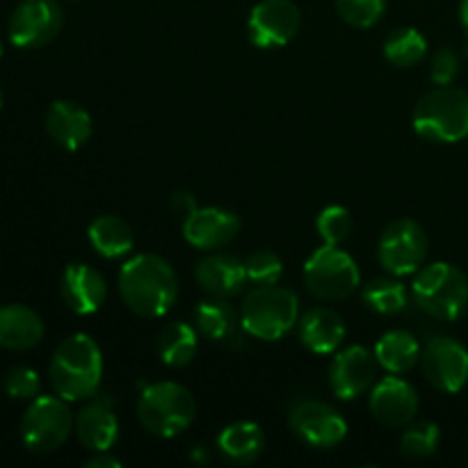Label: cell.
Masks as SVG:
<instances>
[{"instance_id":"1","label":"cell","mask_w":468,"mask_h":468,"mask_svg":"<svg viewBox=\"0 0 468 468\" xmlns=\"http://www.w3.org/2000/svg\"><path fill=\"white\" fill-rule=\"evenodd\" d=\"M119 295L140 318H163L178 297V277L158 254H137L119 270Z\"/></svg>"},{"instance_id":"2","label":"cell","mask_w":468,"mask_h":468,"mask_svg":"<svg viewBox=\"0 0 468 468\" xmlns=\"http://www.w3.org/2000/svg\"><path fill=\"white\" fill-rule=\"evenodd\" d=\"M48 378L53 391L67 402L94 398L103 379V355L94 338L87 334L64 338L53 352Z\"/></svg>"},{"instance_id":"3","label":"cell","mask_w":468,"mask_h":468,"mask_svg":"<svg viewBox=\"0 0 468 468\" xmlns=\"http://www.w3.org/2000/svg\"><path fill=\"white\" fill-rule=\"evenodd\" d=\"M411 297L420 311L441 323H455L468 309V279L455 265L437 261L419 270Z\"/></svg>"},{"instance_id":"4","label":"cell","mask_w":468,"mask_h":468,"mask_svg":"<svg viewBox=\"0 0 468 468\" xmlns=\"http://www.w3.org/2000/svg\"><path fill=\"white\" fill-rule=\"evenodd\" d=\"M411 126L423 140L455 144L468 137V91L460 87H437L416 103Z\"/></svg>"},{"instance_id":"5","label":"cell","mask_w":468,"mask_h":468,"mask_svg":"<svg viewBox=\"0 0 468 468\" xmlns=\"http://www.w3.org/2000/svg\"><path fill=\"white\" fill-rule=\"evenodd\" d=\"M195 396L178 382L149 384L137 398V419L154 437H178L195 423Z\"/></svg>"},{"instance_id":"6","label":"cell","mask_w":468,"mask_h":468,"mask_svg":"<svg viewBox=\"0 0 468 468\" xmlns=\"http://www.w3.org/2000/svg\"><path fill=\"white\" fill-rule=\"evenodd\" d=\"M300 320V300L282 286H254L240 306V323L250 336L272 343L286 336Z\"/></svg>"},{"instance_id":"7","label":"cell","mask_w":468,"mask_h":468,"mask_svg":"<svg viewBox=\"0 0 468 468\" xmlns=\"http://www.w3.org/2000/svg\"><path fill=\"white\" fill-rule=\"evenodd\" d=\"M304 283L318 300L341 302L359 288V265L341 247L323 245L304 263Z\"/></svg>"},{"instance_id":"8","label":"cell","mask_w":468,"mask_h":468,"mask_svg":"<svg viewBox=\"0 0 468 468\" xmlns=\"http://www.w3.org/2000/svg\"><path fill=\"white\" fill-rule=\"evenodd\" d=\"M73 419L69 402L55 396H37L30 400L26 414L21 419V439L26 448L37 455L58 451L71 434Z\"/></svg>"},{"instance_id":"9","label":"cell","mask_w":468,"mask_h":468,"mask_svg":"<svg viewBox=\"0 0 468 468\" xmlns=\"http://www.w3.org/2000/svg\"><path fill=\"white\" fill-rule=\"evenodd\" d=\"M378 256L382 268L393 277L419 272L428 256V236L423 227L410 218L391 222L379 238Z\"/></svg>"},{"instance_id":"10","label":"cell","mask_w":468,"mask_h":468,"mask_svg":"<svg viewBox=\"0 0 468 468\" xmlns=\"http://www.w3.org/2000/svg\"><path fill=\"white\" fill-rule=\"evenodd\" d=\"M292 434L315 451H329L346 441L347 420L332 405L315 398L295 402L288 414Z\"/></svg>"},{"instance_id":"11","label":"cell","mask_w":468,"mask_h":468,"mask_svg":"<svg viewBox=\"0 0 468 468\" xmlns=\"http://www.w3.org/2000/svg\"><path fill=\"white\" fill-rule=\"evenodd\" d=\"M64 23L58 0H21L9 16V41L18 48H41L59 35Z\"/></svg>"},{"instance_id":"12","label":"cell","mask_w":468,"mask_h":468,"mask_svg":"<svg viewBox=\"0 0 468 468\" xmlns=\"http://www.w3.org/2000/svg\"><path fill=\"white\" fill-rule=\"evenodd\" d=\"M302 26V14L292 0H261L247 18V37L261 50L291 44Z\"/></svg>"},{"instance_id":"13","label":"cell","mask_w":468,"mask_h":468,"mask_svg":"<svg viewBox=\"0 0 468 468\" xmlns=\"http://www.w3.org/2000/svg\"><path fill=\"white\" fill-rule=\"evenodd\" d=\"M420 368L430 387L441 393H460L468 382V350L457 338L437 336L420 352Z\"/></svg>"},{"instance_id":"14","label":"cell","mask_w":468,"mask_h":468,"mask_svg":"<svg viewBox=\"0 0 468 468\" xmlns=\"http://www.w3.org/2000/svg\"><path fill=\"white\" fill-rule=\"evenodd\" d=\"M379 361L364 346H350L336 352L329 364V388L338 400H356L378 379Z\"/></svg>"},{"instance_id":"15","label":"cell","mask_w":468,"mask_h":468,"mask_svg":"<svg viewBox=\"0 0 468 468\" xmlns=\"http://www.w3.org/2000/svg\"><path fill=\"white\" fill-rule=\"evenodd\" d=\"M419 393L400 375H391L375 382L370 393V414L387 428H405L419 414Z\"/></svg>"},{"instance_id":"16","label":"cell","mask_w":468,"mask_h":468,"mask_svg":"<svg viewBox=\"0 0 468 468\" xmlns=\"http://www.w3.org/2000/svg\"><path fill=\"white\" fill-rule=\"evenodd\" d=\"M238 233H240V219L227 208L199 206L190 218L183 219V238L187 245L201 251L222 250L236 240Z\"/></svg>"},{"instance_id":"17","label":"cell","mask_w":468,"mask_h":468,"mask_svg":"<svg viewBox=\"0 0 468 468\" xmlns=\"http://www.w3.org/2000/svg\"><path fill=\"white\" fill-rule=\"evenodd\" d=\"M59 292L73 314L91 315L108 300V283L99 270L85 263H71L59 279Z\"/></svg>"},{"instance_id":"18","label":"cell","mask_w":468,"mask_h":468,"mask_svg":"<svg viewBox=\"0 0 468 468\" xmlns=\"http://www.w3.org/2000/svg\"><path fill=\"white\" fill-rule=\"evenodd\" d=\"M78 439L87 451H112L119 439V419L110 398H90L85 407L78 411L73 423Z\"/></svg>"},{"instance_id":"19","label":"cell","mask_w":468,"mask_h":468,"mask_svg":"<svg viewBox=\"0 0 468 468\" xmlns=\"http://www.w3.org/2000/svg\"><path fill=\"white\" fill-rule=\"evenodd\" d=\"M195 277L210 297H224V300L240 295L250 283L247 282L245 261L233 254H222V251L204 256L195 265Z\"/></svg>"},{"instance_id":"20","label":"cell","mask_w":468,"mask_h":468,"mask_svg":"<svg viewBox=\"0 0 468 468\" xmlns=\"http://www.w3.org/2000/svg\"><path fill=\"white\" fill-rule=\"evenodd\" d=\"M50 140L64 151H78L91 137V114L73 101H55L44 117Z\"/></svg>"},{"instance_id":"21","label":"cell","mask_w":468,"mask_h":468,"mask_svg":"<svg viewBox=\"0 0 468 468\" xmlns=\"http://www.w3.org/2000/svg\"><path fill=\"white\" fill-rule=\"evenodd\" d=\"M302 346L314 355H334L346 341V320L329 306H314L297 320Z\"/></svg>"},{"instance_id":"22","label":"cell","mask_w":468,"mask_h":468,"mask_svg":"<svg viewBox=\"0 0 468 468\" xmlns=\"http://www.w3.org/2000/svg\"><path fill=\"white\" fill-rule=\"evenodd\" d=\"M44 338V320L26 304L0 306V347L5 350H32Z\"/></svg>"},{"instance_id":"23","label":"cell","mask_w":468,"mask_h":468,"mask_svg":"<svg viewBox=\"0 0 468 468\" xmlns=\"http://www.w3.org/2000/svg\"><path fill=\"white\" fill-rule=\"evenodd\" d=\"M195 324L197 332L204 338L227 343V346H236L240 341V332H245L240 314L224 297H210V300L199 302V306L195 309Z\"/></svg>"},{"instance_id":"24","label":"cell","mask_w":468,"mask_h":468,"mask_svg":"<svg viewBox=\"0 0 468 468\" xmlns=\"http://www.w3.org/2000/svg\"><path fill=\"white\" fill-rule=\"evenodd\" d=\"M265 451V432L254 420H238L227 425L218 437V452L236 466H247Z\"/></svg>"},{"instance_id":"25","label":"cell","mask_w":468,"mask_h":468,"mask_svg":"<svg viewBox=\"0 0 468 468\" xmlns=\"http://www.w3.org/2000/svg\"><path fill=\"white\" fill-rule=\"evenodd\" d=\"M87 238L96 254H101L103 259H122V256L131 254L135 247V233H133L131 224L117 215L96 218L87 229Z\"/></svg>"},{"instance_id":"26","label":"cell","mask_w":468,"mask_h":468,"mask_svg":"<svg viewBox=\"0 0 468 468\" xmlns=\"http://www.w3.org/2000/svg\"><path fill=\"white\" fill-rule=\"evenodd\" d=\"M373 352L378 356L379 366L391 375L410 373L420 359L419 341L407 329H391V332L384 334Z\"/></svg>"},{"instance_id":"27","label":"cell","mask_w":468,"mask_h":468,"mask_svg":"<svg viewBox=\"0 0 468 468\" xmlns=\"http://www.w3.org/2000/svg\"><path fill=\"white\" fill-rule=\"evenodd\" d=\"M197 347H199L197 329L181 320L165 324L163 332L158 334V343H155L160 361L169 368H186L195 359Z\"/></svg>"},{"instance_id":"28","label":"cell","mask_w":468,"mask_h":468,"mask_svg":"<svg viewBox=\"0 0 468 468\" xmlns=\"http://www.w3.org/2000/svg\"><path fill=\"white\" fill-rule=\"evenodd\" d=\"M361 297H364V304L378 315L400 314V311H405L407 302H410V292L393 274L391 277L370 279L364 286Z\"/></svg>"},{"instance_id":"29","label":"cell","mask_w":468,"mask_h":468,"mask_svg":"<svg viewBox=\"0 0 468 468\" xmlns=\"http://www.w3.org/2000/svg\"><path fill=\"white\" fill-rule=\"evenodd\" d=\"M384 55L393 67L410 69L428 55V39L416 27H396L384 39Z\"/></svg>"},{"instance_id":"30","label":"cell","mask_w":468,"mask_h":468,"mask_svg":"<svg viewBox=\"0 0 468 468\" xmlns=\"http://www.w3.org/2000/svg\"><path fill=\"white\" fill-rule=\"evenodd\" d=\"M439 439V425H434L432 420H416V423L407 425V430L402 432L400 448L407 457H414V460H423L437 452Z\"/></svg>"},{"instance_id":"31","label":"cell","mask_w":468,"mask_h":468,"mask_svg":"<svg viewBox=\"0 0 468 468\" xmlns=\"http://www.w3.org/2000/svg\"><path fill=\"white\" fill-rule=\"evenodd\" d=\"M352 227H355V222H352V215L346 206H327L315 218V229H318V236L323 238L324 245L341 247L350 238Z\"/></svg>"},{"instance_id":"32","label":"cell","mask_w":468,"mask_h":468,"mask_svg":"<svg viewBox=\"0 0 468 468\" xmlns=\"http://www.w3.org/2000/svg\"><path fill=\"white\" fill-rule=\"evenodd\" d=\"M336 3V12L347 26L359 27H373L379 18L387 12V0H334Z\"/></svg>"},{"instance_id":"33","label":"cell","mask_w":468,"mask_h":468,"mask_svg":"<svg viewBox=\"0 0 468 468\" xmlns=\"http://www.w3.org/2000/svg\"><path fill=\"white\" fill-rule=\"evenodd\" d=\"M245 272L251 286H274V283L282 282L283 263L274 251L261 250L247 256Z\"/></svg>"},{"instance_id":"34","label":"cell","mask_w":468,"mask_h":468,"mask_svg":"<svg viewBox=\"0 0 468 468\" xmlns=\"http://www.w3.org/2000/svg\"><path fill=\"white\" fill-rule=\"evenodd\" d=\"M3 388L12 400H35L41 391L39 373L30 366H14L5 373Z\"/></svg>"},{"instance_id":"35","label":"cell","mask_w":468,"mask_h":468,"mask_svg":"<svg viewBox=\"0 0 468 468\" xmlns=\"http://www.w3.org/2000/svg\"><path fill=\"white\" fill-rule=\"evenodd\" d=\"M457 73H460V58H457L455 50L448 48V46L439 48L430 62V80L437 87H446L455 80Z\"/></svg>"},{"instance_id":"36","label":"cell","mask_w":468,"mask_h":468,"mask_svg":"<svg viewBox=\"0 0 468 468\" xmlns=\"http://www.w3.org/2000/svg\"><path fill=\"white\" fill-rule=\"evenodd\" d=\"M197 208H199V204H197V199H195V195H192V192L178 190V192H174V195H172V210L181 219L190 218V215L195 213Z\"/></svg>"},{"instance_id":"37","label":"cell","mask_w":468,"mask_h":468,"mask_svg":"<svg viewBox=\"0 0 468 468\" xmlns=\"http://www.w3.org/2000/svg\"><path fill=\"white\" fill-rule=\"evenodd\" d=\"M87 468H119L122 466V462L117 460V457L110 455V451H101V452H94V457H90V460L85 462Z\"/></svg>"},{"instance_id":"38","label":"cell","mask_w":468,"mask_h":468,"mask_svg":"<svg viewBox=\"0 0 468 468\" xmlns=\"http://www.w3.org/2000/svg\"><path fill=\"white\" fill-rule=\"evenodd\" d=\"M460 18H462V26L468 32V0H462L460 3Z\"/></svg>"},{"instance_id":"39","label":"cell","mask_w":468,"mask_h":468,"mask_svg":"<svg viewBox=\"0 0 468 468\" xmlns=\"http://www.w3.org/2000/svg\"><path fill=\"white\" fill-rule=\"evenodd\" d=\"M3 103H5V94H3V87H0V108H3Z\"/></svg>"},{"instance_id":"40","label":"cell","mask_w":468,"mask_h":468,"mask_svg":"<svg viewBox=\"0 0 468 468\" xmlns=\"http://www.w3.org/2000/svg\"><path fill=\"white\" fill-rule=\"evenodd\" d=\"M0 55H3V44H0Z\"/></svg>"}]
</instances>
